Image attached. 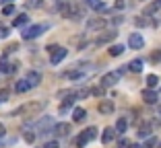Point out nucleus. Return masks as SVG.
<instances>
[{
    "instance_id": "6ab92c4d",
    "label": "nucleus",
    "mask_w": 161,
    "mask_h": 148,
    "mask_svg": "<svg viewBox=\"0 0 161 148\" xmlns=\"http://www.w3.org/2000/svg\"><path fill=\"white\" fill-rule=\"evenodd\" d=\"M29 89H31V86H29V82L25 80V78H23V80H17V82H14V91H17V93H27Z\"/></svg>"
},
{
    "instance_id": "1a4fd4ad",
    "label": "nucleus",
    "mask_w": 161,
    "mask_h": 148,
    "mask_svg": "<svg viewBox=\"0 0 161 148\" xmlns=\"http://www.w3.org/2000/svg\"><path fill=\"white\" fill-rule=\"evenodd\" d=\"M114 109H116L114 101H109V99H103L99 105H97V111H99L101 115H112V113H114Z\"/></svg>"
},
{
    "instance_id": "7c9ffc66",
    "label": "nucleus",
    "mask_w": 161,
    "mask_h": 148,
    "mask_svg": "<svg viewBox=\"0 0 161 148\" xmlns=\"http://www.w3.org/2000/svg\"><path fill=\"white\" fill-rule=\"evenodd\" d=\"M8 95H10V93L6 91V89H4V91H0V103H4V101H8Z\"/></svg>"
},
{
    "instance_id": "c756f323",
    "label": "nucleus",
    "mask_w": 161,
    "mask_h": 148,
    "mask_svg": "<svg viewBox=\"0 0 161 148\" xmlns=\"http://www.w3.org/2000/svg\"><path fill=\"white\" fill-rule=\"evenodd\" d=\"M91 93H93L95 97H103V86H95V89H93Z\"/></svg>"
},
{
    "instance_id": "f8f14e48",
    "label": "nucleus",
    "mask_w": 161,
    "mask_h": 148,
    "mask_svg": "<svg viewBox=\"0 0 161 148\" xmlns=\"http://www.w3.org/2000/svg\"><path fill=\"white\" fill-rule=\"evenodd\" d=\"M157 99H159V97H157V93L153 91V89H145V91H142V101H145L147 105H155Z\"/></svg>"
},
{
    "instance_id": "dca6fc26",
    "label": "nucleus",
    "mask_w": 161,
    "mask_h": 148,
    "mask_svg": "<svg viewBox=\"0 0 161 148\" xmlns=\"http://www.w3.org/2000/svg\"><path fill=\"white\" fill-rule=\"evenodd\" d=\"M72 103H75V95H70L68 99H64V101H62V103H60V107H58V111H60V113H66V111L72 107Z\"/></svg>"
},
{
    "instance_id": "473e14b6",
    "label": "nucleus",
    "mask_w": 161,
    "mask_h": 148,
    "mask_svg": "<svg viewBox=\"0 0 161 148\" xmlns=\"http://www.w3.org/2000/svg\"><path fill=\"white\" fill-rule=\"evenodd\" d=\"M17 49H19V45L14 43V45H8V48L4 49V54H13V52H17Z\"/></svg>"
},
{
    "instance_id": "412c9836",
    "label": "nucleus",
    "mask_w": 161,
    "mask_h": 148,
    "mask_svg": "<svg viewBox=\"0 0 161 148\" xmlns=\"http://www.w3.org/2000/svg\"><path fill=\"white\" fill-rule=\"evenodd\" d=\"M27 23H29V17H27V14H19V17H14L13 27H25Z\"/></svg>"
},
{
    "instance_id": "c85d7f7f",
    "label": "nucleus",
    "mask_w": 161,
    "mask_h": 148,
    "mask_svg": "<svg viewBox=\"0 0 161 148\" xmlns=\"http://www.w3.org/2000/svg\"><path fill=\"white\" fill-rule=\"evenodd\" d=\"M37 6H42V0H29L27 2V8H37Z\"/></svg>"
},
{
    "instance_id": "2eb2a0df",
    "label": "nucleus",
    "mask_w": 161,
    "mask_h": 148,
    "mask_svg": "<svg viewBox=\"0 0 161 148\" xmlns=\"http://www.w3.org/2000/svg\"><path fill=\"white\" fill-rule=\"evenodd\" d=\"M54 134H56V136H68V134H70V124H58V125H54Z\"/></svg>"
},
{
    "instance_id": "e433bc0d",
    "label": "nucleus",
    "mask_w": 161,
    "mask_h": 148,
    "mask_svg": "<svg viewBox=\"0 0 161 148\" xmlns=\"http://www.w3.org/2000/svg\"><path fill=\"white\" fill-rule=\"evenodd\" d=\"M153 144H155V138H149V142H147V144H145V148H151V146H153Z\"/></svg>"
},
{
    "instance_id": "f03ea898",
    "label": "nucleus",
    "mask_w": 161,
    "mask_h": 148,
    "mask_svg": "<svg viewBox=\"0 0 161 148\" xmlns=\"http://www.w3.org/2000/svg\"><path fill=\"white\" fill-rule=\"evenodd\" d=\"M43 31H47V25H46V23L31 25V27H25V29H23V33H21V37H23L25 41H29V39H37L39 35L43 33Z\"/></svg>"
},
{
    "instance_id": "bb28decb",
    "label": "nucleus",
    "mask_w": 161,
    "mask_h": 148,
    "mask_svg": "<svg viewBox=\"0 0 161 148\" xmlns=\"http://www.w3.org/2000/svg\"><path fill=\"white\" fill-rule=\"evenodd\" d=\"M2 14H6V17H10V14H14V4H6L4 8H2Z\"/></svg>"
},
{
    "instance_id": "ea45409f",
    "label": "nucleus",
    "mask_w": 161,
    "mask_h": 148,
    "mask_svg": "<svg viewBox=\"0 0 161 148\" xmlns=\"http://www.w3.org/2000/svg\"><path fill=\"white\" fill-rule=\"evenodd\" d=\"M0 2H14V0H0Z\"/></svg>"
},
{
    "instance_id": "c9c22d12",
    "label": "nucleus",
    "mask_w": 161,
    "mask_h": 148,
    "mask_svg": "<svg viewBox=\"0 0 161 148\" xmlns=\"http://www.w3.org/2000/svg\"><path fill=\"white\" fill-rule=\"evenodd\" d=\"M25 140H27L29 144H33V140H35V134H25Z\"/></svg>"
},
{
    "instance_id": "423d86ee",
    "label": "nucleus",
    "mask_w": 161,
    "mask_h": 148,
    "mask_svg": "<svg viewBox=\"0 0 161 148\" xmlns=\"http://www.w3.org/2000/svg\"><path fill=\"white\" fill-rule=\"evenodd\" d=\"M97 136V128H87L85 132H80V136L76 138V144H79V148L80 146H85V144H89L91 140Z\"/></svg>"
},
{
    "instance_id": "9d476101",
    "label": "nucleus",
    "mask_w": 161,
    "mask_h": 148,
    "mask_svg": "<svg viewBox=\"0 0 161 148\" xmlns=\"http://www.w3.org/2000/svg\"><path fill=\"white\" fill-rule=\"evenodd\" d=\"M116 35H118L116 31H108V33H101L99 37H95V41H93V43L97 45V48H99V45H105V43H109L112 39H116Z\"/></svg>"
},
{
    "instance_id": "4be33fe9",
    "label": "nucleus",
    "mask_w": 161,
    "mask_h": 148,
    "mask_svg": "<svg viewBox=\"0 0 161 148\" xmlns=\"http://www.w3.org/2000/svg\"><path fill=\"white\" fill-rule=\"evenodd\" d=\"M128 66V70H132V72H141L142 70V60L141 58H136V60H132L130 64H126Z\"/></svg>"
},
{
    "instance_id": "72a5a7b5",
    "label": "nucleus",
    "mask_w": 161,
    "mask_h": 148,
    "mask_svg": "<svg viewBox=\"0 0 161 148\" xmlns=\"http://www.w3.org/2000/svg\"><path fill=\"white\" fill-rule=\"evenodd\" d=\"M114 8H118V10L126 8V2H124V0H118V2H116V4H114Z\"/></svg>"
},
{
    "instance_id": "cd10ccee",
    "label": "nucleus",
    "mask_w": 161,
    "mask_h": 148,
    "mask_svg": "<svg viewBox=\"0 0 161 148\" xmlns=\"http://www.w3.org/2000/svg\"><path fill=\"white\" fill-rule=\"evenodd\" d=\"M134 23H136L138 27H147V25H149V17H147V19H142V17H136V19H134Z\"/></svg>"
},
{
    "instance_id": "aec40b11",
    "label": "nucleus",
    "mask_w": 161,
    "mask_h": 148,
    "mask_svg": "<svg viewBox=\"0 0 161 148\" xmlns=\"http://www.w3.org/2000/svg\"><path fill=\"white\" fill-rule=\"evenodd\" d=\"M124 49H126L124 45L116 43V45H112V48H109L108 52H109V56H112V58H118V56H122V54H124Z\"/></svg>"
},
{
    "instance_id": "4c0bfd02",
    "label": "nucleus",
    "mask_w": 161,
    "mask_h": 148,
    "mask_svg": "<svg viewBox=\"0 0 161 148\" xmlns=\"http://www.w3.org/2000/svg\"><path fill=\"white\" fill-rule=\"evenodd\" d=\"M4 134H6V130H4V125L0 124V138H2V136H4Z\"/></svg>"
},
{
    "instance_id": "20e7f679",
    "label": "nucleus",
    "mask_w": 161,
    "mask_h": 148,
    "mask_svg": "<svg viewBox=\"0 0 161 148\" xmlns=\"http://www.w3.org/2000/svg\"><path fill=\"white\" fill-rule=\"evenodd\" d=\"M62 14L66 17V19H79V17H83V10H80V6L76 4V2H64L62 4Z\"/></svg>"
},
{
    "instance_id": "79ce46f5",
    "label": "nucleus",
    "mask_w": 161,
    "mask_h": 148,
    "mask_svg": "<svg viewBox=\"0 0 161 148\" xmlns=\"http://www.w3.org/2000/svg\"><path fill=\"white\" fill-rule=\"evenodd\" d=\"M159 148H161V142H159Z\"/></svg>"
},
{
    "instance_id": "39448f33",
    "label": "nucleus",
    "mask_w": 161,
    "mask_h": 148,
    "mask_svg": "<svg viewBox=\"0 0 161 148\" xmlns=\"http://www.w3.org/2000/svg\"><path fill=\"white\" fill-rule=\"evenodd\" d=\"M120 76H122V72L116 70V72H108V74H103V78H101V86L103 89H108V86H114L120 82Z\"/></svg>"
},
{
    "instance_id": "2f4dec72",
    "label": "nucleus",
    "mask_w": 161,
    "mask_h": 148,
    "mask_svg": "<svg viewBox=\"0 0 161 148\" xmlns=\"http://www.w3.org/2000/svg\"><path fill=\"white\" fill-rule=\"evenodd\" d=\"M118 146H120V148H128V146H130V142H128V140H126V138H120V142H118Z\"/></svg>"
},
{
    "instance_id": "a19ab883",
    "label": "nucleus",
    "mask_w": 161,
    "mask_h": 148,
    "mask_svg": "<svg viewBox=\"0 0 161 148\" xmlns=\"http://www.w3.org/2000/svg\"><path fill=\"white\" fill-rule=\"evenodd\" d=\"M56 2H68V0H56Z\"/></svg>"
},
{
    "instance_id": "f3484780",
    "label": "nucleus",
    "mask_w": 161,
    "mask_h": 148,
    "mask_svg": "<svg viewBox=\"0 0 161 148\" xmlns=\"http://www.w3.org/2000/svg\"><path fill=\"white\" fill-rule=\"evenodd\" d=\"M17 70V64H8L6 60L0 62V74H10V72Z\"/></svg>"
},
{
    "instance_id": "9b49d317",
    "label": "nucleus",
    "mask_w": 161,
    "mask_h": 148,
    "mask_svg": "<svg viewBox=\"0 0 161 148\" xmlns=\"http://www.w3.org/2000/svg\"><path fill=\"white\" fill-rule=\"evenodd\" d=\"M25 80H27V82H29V86L33 89V86H37L39 82H42V74H39L37 70H29V72H27V78H25Z\"/></svg>"
},
{
    "instance_id": "393cba45",
    "label": "nucleus",
    "mask_w": 161,
    "mask_h": 148,
    "mask_svg": "<svg viewBox=\"0 0 161 148\" xmlns=\"http://www.w3.org/2000/svg\"><path fill=\"white\" fill-rule=\"evenodd\" d=\"M151 134H153V132H151V125H141V130H138V136H141V138H147V136H149V138H151Z\"/></svg>"
},
{
    "instance_id": "a211bd4d",
    "label": "nucleus",
    "mask_w": 161,
    "mask_h": 148,
    "mask_svg": "<svg viewBox=\"0 0 161 148\" xmlns=\"http://www.w3.org/2000/svg\"><path fill=\"white\" fill-rule=\"evenodd\" d=\"M114 136H116L114 128H105V130H103V134H101V142H103V144H109L112 140H114Z\"/></svg>"
},
{
    "instance_id": "a878e982",
    "label": "nucleus",
    "mask_w": 161,
    "mask_h": 148,
    "mask_svg": "<svg viewBox=\"0 0 161 148\" xmlns=\"http://www.w3.org/2000/svg\"><path fill=\"white\" fill-rule=\"evenodd\" d=\"M10 35V29L4 27V25H0V39H6Z\"/></svg>"
},
{
    "instance_id": "ddd939ff",
    "label": "nucleus",
    "mask_w": 161,
    "mask_h": 148,
    "mask_svg": "<svg viewBox=\"0 0 161 148\" xmlns=\"http://www.w3.org/2000/svg\"><path fill=\"white\" fill-rule=\"evenodd\" d=\"M126 130H128V120H126V117H118V121H116V128H114V132H116V134H120V136H122L124 132H126Z\"/></svg>"
},
{
    "instance_id": "5701e85b",
    "label": "nucleus",
    "mask_w": 161,
    "mask_h": 148,
    "mask_svg": "<svg viewBox=\"0 0 161 148\" xmlns=\"http://www.w3.org/2000/svg\"><path fill=\"white\" fill-rule=\"evenodd\" d=\"M87 6H91L93 10H103L105 8L103 0H87Z\"/></svg>"
},
{
    "instance_id": "7ed1b4c3",
    "label": "nucleus",
    "mask_w": 161,
    "mask_h": 148,
    "mask_svg": "<svg viewBox=\"0 0 161 148\" xmlns=\"http://www.w3.org/2000/svg\"><path fill=\"white\" fill-rule=\"evenodd\" d=\"M47 52H50V64H52V66H58V64L68 56V49L66 48H60V45H50Z\"/></svg>"
},
{
    "instance_id": "6e6552de",
    "label": "nucleus",
    "mask_w": 161,
    "mask_h": 148,
    "mask_svg": "<svg viewBox=\"0 0 161 148\" xmlns=\"http://www.w3.org/2000/svg\"><path fill=\"white\" fill-rule=\"evenodd\" d=\"M128 45H130V49H142L145 48V37L141 33H130L128 35Z\"/></svg>"
},
{
    "instance_id": "0eeeda50",
    "label": "nucleus",
    "mask_w": 161,
    "mask_h": 148,
    "mask_svg": "<svg viewBox=\"0 0 161 148\" xmlns=\"http://www.w3.org/2000/svg\"><path fill=\"white\" fill-rule=\"evenodd\" d=\"M105 25H108V21H105L103 17H91V19L87 21V31H101Z\"/></svg>"
},
{
    "instance_id": "58836bf2",
    "label": "nucleus",
    "mask_w": 161,
    "mask_h": 148,
    "mask_svg": "<svg viewBox=\"0 0 161 148\" xmlns=\"http://www.w3.org/2000/svg\"><path fill=\"white\" fill-rule=\"evenodd\" d=\"M157 115H159V120H161V103H159V109H157Z\"/></svg>"
},
{
    "instance_id": "f257e3e1",
    "label": "nucleus",
    "mask_w": 161,
    "mask_h": 148,
    "mask_svg": "<svg viewBox=\"0 0 161 148\" xmlns=\"http://www.w3.org/2000/svg\"><path fill=\"white\" fill-rule=\"evenodd\" d=\"M46 107V103L43 101H37V103H25V105H21L19 109H14L13 111V115H35V113H39V111Z\"/></svg>"
},
{
    "instance_id": "b1692460",
    "label": "nucleus",
    "mask_w": 161,
    "mask_h": 148,
    "mask_svg": "<svg viewBox=\"0 0 161 148\" xmlns=\"http://www.w3.org/2000/svg\"><path fill=\"white\" fill-rule=\"evenodd\" d=\"M145 82H147V86H149V89H155V86L159 84V76H157V74H149Z\"/></svg>"
},
{
    "instance_id": "f704fd0d",
    "label": "nucleus",
    "mask_w": 161,
    "mask_h": 148,
    "mask_svg": "<svg viewBox=\"0 0 161 148\" xmlns=\"http://www.w3.org/2000/svg\"><path fill=\"white\" fill-rule=\"evenodd\" d=\"M43 148H60V146H58V142H54V140H52V142H46V144H43Z\"/></svg>"
},
{
    "instance_id": "4468645a",
    "label": "nucleus",
    "mask_w": 161,
    "mask_h": 148,
    "mask_svg": "<svg viewBox=\"0 0 161 148\" xmlns=\"http://www.w3.org/2000/svg\"><path fill=\"white\" fill-rule=\"evenodd\" d=\"M87 120V111L83 109V107H76L75 111H72V121H76V124H80V121Z\"/></svg>"
}]
</instances>
